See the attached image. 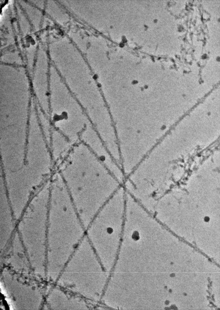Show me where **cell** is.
Returning <instances> with one entry per match:
<instances>
[{
    "instance_id": "1",
    "label": "cell",
    "mask_w": 220,
    "mask_h": 310,
    "mask_svg": "<svg viewBox=\"0 0 220 310\" xmlns=\"http://www.w3.org/2000/svg\"><path fill=\"white\" fill-rule=\"evenodd\" d=\"M126 192L119 188L95 215L86 229L89 242L99 247L122 240L126 203Z\"/></svg>"
},
{
    "instance_id": "2",
    "label": "cell",
    "mask_w": 220,
    "mask_h": 310,
    "mask_svg": "<svg viewBox=\"0 0 220 310\" xmlns=\"http://www.w3.org/2000/svg\"><path fill=\"white\" fill-rule=\"evenodd\" d=\"M51 235L75 245L85 237L84 227L70 196L58 195L52 199Z\"/></svg>"
},
{
    "instance_id": "3",
    "label": "cell",
    "mask_w": 220,
    "mask_h": 310,
    "mask_svg": "<svg viewBox=\"0 0 220 310\" xmlns=\"http://www.w3.org/2000/svg\"><path fill=\"white\" fill-rule=\"evenodd\" d=\"M205 221L206 222H208L209 220V218L208 217L206 216L204 218Z\"/></svg>"
}]
</instances>
